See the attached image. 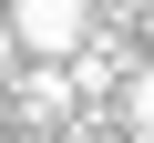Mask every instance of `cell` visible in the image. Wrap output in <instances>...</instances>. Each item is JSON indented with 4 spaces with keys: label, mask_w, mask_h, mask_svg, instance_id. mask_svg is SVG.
I'll return each mask as SVG.
<instances>
[{
    "label": "cell",
    "mask_w": 154,
    "mask_h": 143,
    "mask_svg": "<svg viewBox=\"0 0 154 143\" xmlns=\"http://www.w3.org/2000/svg\"><path fill=\"white\" fill-rule=\"evenodd\" d=\"M11 21H21V51L31 61H72L93 31V0H11Z\"/></svg>",
    "instance_id": "cell-1"
},
{
    "label": "cell",
    "mask_w": 154,
    "mask_h": 143,
    "mask_svg": "<svg viewBox=\"0 0 154 143\" xmlns=\"http://www.w3.org/2000/svg\"><path fill=\"white\" fill-rule=\"evenodd\" d=\"M72 102H82V82H72V61H41L31 82H21V123H62Z\"/></svg>",
    "instance_id": "cell-2"
},
{
    "label": "cell",
    "mask_w": 154,
    "mask_h": 143,
    "mask_svg": "<svg viewBox=\"0 0 154 143\" xmlns=\"http://www.w3.org/2000/svg\"><path fill=\"white\" fill-rule=\"evenodd\" d=\"M123 133H134V143H154V61H144V72H123Z\"/></svg>",
    "instance_id": "cell-3"
},
{
    "label": "cell",
    "mask_w": 154,
    "mask_h": 143,
    "mask_svg": "<svg viewBox=\"0 0 154 143\" xmlns=\"http://www.w3.org/2000/svg\"><path fill=\"white\" fill-rule=\"evenodd\" d=\"M11 61H21V21L0 10V72H11Z\"/></svg>",
    "instance_id": "cell-4"
},
{
    "label": "cell",
    "mask_w": 154,
    "mask_h": 143,
    "mask_svg": "<svg viewBox=\"0 0 154 143\" xmlns=\"http://www.w3.org/2000/svg\"><path fill=\"white\" fill-rule=\"evenodd\" d=\"M123 10H154V0H123Z\"/></svg>",
    "instance_id": "cell-5"
}]
</instances>
